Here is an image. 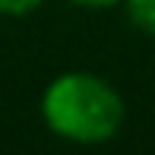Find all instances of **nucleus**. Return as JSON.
Wrapping results in <instances>:
<instances>
[{
  "mask_svg": "<svg viewBox=\"0 0 155 155\" xmlns=\"http://www.w3.org/2000/svg\"><path fill=\"white\" fill-rule=\"evenodd\" d=\"M73 3H79V6H114L120 0H73Z\"/></svg>",
  "mask_w": 155,
  "mask_h": 155,
  "instance_id": "nucleus-4",
  "label": "nucleus"
},
{
  "mask_svg": "<svg viewBox=\"0 0 155 155\" xmlns=\"http://www.w3.org/2000/svg\"><path fill=\"white\" fill-rule=\"evenodd\" d=\"M124 3H127V13H130L133 25L155 38V0H124Z\"/></svg>",
  "mask_w": 155,
  "mask_h": 155,
  "instance_id": "nucleus-2",
  "label": "nucleus"
},
{
  "mask_svg": "<svg viewBox=\"0 0 155 155\" xmlns=\"http://www.w3.org/2000/svg\"><path fill=\"white\" fill-rule=\"evenodd\" d=\"M41 0H0V13L3 16H25V13L38 10Z\"/></svg>",
  "mask_w": 155,
  "mask_h": 155,
  "instance_id": "nucleus-3",
  "label": "nucleus"
},
{
  "mask_svg": "<svg viewBox=\"0 0 155 155\" xmlns=\"http://www.w3.org/2000/svg\"><path fill=\"white\" fill-rule=\"evenodd\" d=\"M41 114L60 139L98 146L117 136L124 124V98L95 73H63L48 86Z\"/></svg>",
  "mask_w": 155,
  "mask_h": 155,
  "instance_id": "nucleus-1",
  "label": "nucleus"
}]
</instances>
